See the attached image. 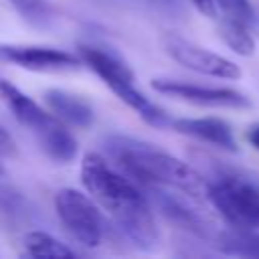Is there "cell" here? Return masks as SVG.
<instances>
[{
	"label": "cell",
	"mask_w": 259,
	"mask_h": 259,
	"mask_svg": "<svg viewBox=\"0 0 259 259\" xmlns=\"http://www.w3.org/2000/svg\"><path fill=\"white\" fill-rule=\"evenodd\" d=\"M79 176L85 190L134 245L140 249H154L160 243L154 212L138 182L113 170L109 162L95 152L83 156Z\"/></svg>",
	"instance_id": "obj_1"
},
{
	"label": "cell",
	"mask_w": 259,
	"mask_h": 259,
	"mask_svg": "<svg viewBox=\"0 0 259 259\" xmlns=\"http://www.w3.org/2000/svg\"><path fill=\"white\" fill-rule=\"evenodd\" d=\"M107 150L117 162L119 170L140 186L148 190L168 188L192 196L196 200H206L208 180L184 160L152 144L125 136L111 138Z\"/></svg>",
	"instance_id": "obj_2"
},
{
	"label": "cell",
	"mask_w": 259,
	"mask_h": 259,
	"mask_svg": "<svg viewBox=\"0 0 259 259\" xmlns=\"http://www.w3.org/2000/svg\"><path fill=\"white\" fill-rule=\"evenodd\" d=\"M206 200L229 227L259 231V174L223 164L208 180Z\"/></svg>",
	"instance_id": "obj_3"
},
{
	"label": "cell",
	"mask_w": 259,
	"mask_h": 259,
	"mask_svg": "<svg viewBox=\"0 0 259 259\" xmlns=\"http://www.w3.org/2000/svg\"><path fill=\"white\" fill-rule=\"evenodd\" d=\"M77 53L81 55L83 65L89 67L125 105L136 109L144 121L156 127H170L172 117L136 87L132 69L115 51L99 45H81Z\"/></svg>",
	"instance_id": "obj_4"
},
{
	"label": "cell",
	"mask_w": 259,
	"mask_h": 259,
	"mask_svg": "<svg viewBox=\"0 0 259 259\" xmlns=\"http://www.w3.org/2000/svg\"><path fill=\"white\" fill-rule=\"evenodd\" d=\"M55 210L63 229L83 247L95 249L103 241L105 221L101 206L91 194L77 188H61L55 194Z\"/></svg>",
	"instance_id": "obj_5"
},
{
	"label": "cell",
	"mask_w": 259,
	"mask_h": 259,
	"mask_svg": "<svg viewBox=\"0 0 259 259\" xmlns=\"http://www.w3.org/2000/svg\"><path fill=\"white\" fill-rule=\"evenodd\" d=\"M162 47L172 61H176L178 65L194 73L217 77V79H241V69L237 63L204 47L194 45L192 40L176 32H166L162 36Z\"/></svg>",
	"instance_id": "obj_6"
},
{
	"label": "cell",
	"mask_w": 259,
	"mask_h": 259,
	"mask_svg": "<svg viewBox=\"0 0 259 259\" xmlns=\"http://www.w3.org/2000/svg\"><path fill=\"white\" fill-rule=\"evenodd\" d=\"M150 87L162 95L200 105V107H221V109H247L251 107V99L231 87H208L196 85L178 79H152Z\"/></svg>",
	"instance_id": "obj_7"
},
{
	"label": "cell",
	"mask_w": 259,
	"mask_h": 259,
	"mask_svg": "<svg viewBox=\"0 0 259 259\" xmlns=\"http://www.w3.org/2000/svg\"><path fill=\"white\" fill-rule=\"evenodd\" d=\"M0 61L34 73L75 71L83 65L79 53L40 45H0Z\"/></svg>",
	"instance_id": "obj_8"
},
{
	"label": "cell",
	"mask_w": 259,
	"mask_h": 259,
	"mask_svg": "<svg viewBox=\"0 0 259 259\" xmlns=\"http://www.w3.org/2000/svg\"><path fill=\"white\" fill-rule=\"evenodd\" d=\"M170 127L178 134H184L188 138L217 146L227 152L239 150L233 127L221 117H178V119H172Z\"/></svg>",
	"instance_id": "obj_9"
},
{
	"label": "cell",
	"mask_w": 259,
	"mask_h": 259,
	"mask_svg": "<svg viewBox=\"0 0 259 259\" xmlns=\"http://www.w3.org/2000/svg\"><path fill=\"white\" fill-rule=\"evenodd\" d=\"M0 101L6 105V109L14 115V119L20 125H24L34 134L55 117L49 109L40 107L32 97L22 93L16 85H12L6 79H0Z\"/></svg>",
	"instance_id": "obj_10"
},
{
	"label": "cell",
	"mask_w": 259,
	"mask_h": 259,
	"mask_svg": "<svg viewBox=\"0 0 259 259\" xmlns=\"http://www.w3.org/2000/svg\"><path fill=\"white\" fill-rule=\"evenodd\" d=\"M45 103L47 109L67 125L89 127L95 121V109L83 95L65 89H49L45 91Z\"/></svg>",
	"instance_id": "obj_11"
},
{
	"label": "cell",
	"mask_w": 259,
	"mask_h": 259,
	"mask_svg": "<svg viewBox=\"0 0 259 259\" xmlns=\"http://www.w3.org/2000/svg\"><path fill=\"white\" fill-rule=\"evenodd\" d=\"M38 146L40 150L57 164H69L77 158L79 154V146L77 140L73 138V134L69 132V125L65 121H61L59 117H53L42 130H38L36 134Z\"/></svg>",
	"instance_id": "obj_12"
},
{
	"label": "cell",
	"mask_w": 259,
	"mask_h": 259,
	"mask_svg": "<svg viewBox=\"0 0 259 259\" xmlns=\"http://www.w3.org/2000/svg\"><path fill=\"white\" fill-rule=\"evenodd\" d=\"M225 255L237 257H259V231L257 229H239L223 227L212 243Z\"/></svg>",
	"instance_id": "obj_13"
},
{
	"label": "cell",
	"mask_w": 259,
	"mask_h": 259,
	"mask_svg": "<svg viewBox=\"0 0 259 259\" xmlns=\"http://www.w3.org/2000/svg\"><path fill=\"white\" fill-rule=\"evenodd\" d=\"M22 257H75V251L45 231H28L22 237Z\"/></svg>",
	"instance_id": "obj_14"
},
{
	"label": "cell",
	"mask_w": 259,
	"mask_h": 259,
	"mask_svg": "<svg viewBox=\"0 0 259 259\" xmlns=\"http://www.w3.org/2000/svg\"><path fill=\"white\" fill-rule=\"evenodd\" d=\"M217 30H219V36L223 38V42L233 53H237L241 57H251L255 53V38L251 34V24L221 16Z\"/></svg>",
	"instance_id": "obj_15"
},
{
	"label": "cell",
	"mask_w": 259,
	"mask_h": 259,
	"mask_svg": "<svg viewBox=\"0 0 259 259\" xmlns=\"http://www.w3.org/2000/svg\"><path fill=\"white\" fill-rule=\"evenodd\" d=\"M214 2H217V10L221 12V16L241 20L245 24H253L255 12L249 0H214Z\"/></svg>",
	"instance_id": "obj_16"
},
{
	"label": "cell",
	"mask_w": 259,
	"mask_h": 259,
	"mask_svg": "<svg viewBox=\"0 0 259 259\" xmlns=\"http://www.w3.org/2000/svg\"><path fill=\"white\" fill-rule=\"evenodd\" d=\"M10 4L22 12L26 18H40L47 14V2L45 0H10Z\"/></svg>",
	"instance_id": "obj_17"
},
{
	"label": "cell",
	"mask_w": 259,
	"mask_h": 259,
	"mask_svg": "<svg viewBox=\"0 0 259 259\" xmlns=\"http://www.w3.org/2000/svg\"><path fill=\"white\" fill-rule=\"evenodd\" d=\"M190 4L202 14V16H208V18H217V2L214 0H190Z\"/></svg>",
	"instance_id": "obj_18"
},
{
	"label": "cell",
	"mask_w": 259,
	"mask_h": 259,
	"mask_svg": "<svg viewBox=\"0 0 259 259\" xmlns=\"http://www.w3.org/2000/svg\"><path fill=\"white\" fill-rule=\"evenodd\" d=\"M16 154V144L12 136L0 127V156H14Z\"/></svg>",
	"instance_id": "obj_19"
},
{
	"label": "cell",
	"mask_w": 259,
	"mask_h": 259,
	"mask_svg": "<svg viewBox=\"0 0 259 259\" xmlns=\"http://www.w3.org/2000/svg\"><path fill=\"white\" fill-rule=\"evenodd\" d=\"M245 136H247V140L251 142V146L259 150V123H253V125L247 130V134H245Z\"/></svg>",
	"instance_id": "obj_20"
}]
</instances>
